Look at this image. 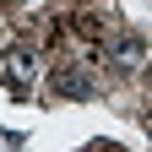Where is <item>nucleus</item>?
Returning <instances> with one entry per match:
<instances>
[{"instance_id": "f257e3e1", "label": "nucleus", "mask_w": 152, "mask_h": 152, "mask_svg": "<svg viewBox=\"0 0 152 152\" xmlns=\"http://www.w3.org/2000/svg\"><path fill=\"white\" fill-rule=\"evenodd\" d=\"M49 92H54V98H92V76L82 65H60L49 76Z\"/></svg>"}, {"instance_id": "f03ea898", "label": "nucleus", "mask_w": 152, "mask_h": 152, "mask_svg": "<svg viewBox=\"0 0 152 152\" xmlns=\"http://www.w3.org/2000/svg\"><path fill=\"white\" fill-rule=\"evenodd\" d=\"M6 71H11V87H16V92H27L33 71H38V49H33V44H16V49L6 54Z\"/></svg>"}, {"instance_id": "7ed1b4c3", "label": "nucleus", "mask_w": 152, "mask_h": 152, "mask_svg": "<svg viewBox=\"0 0 152 152\" xmlns=\"http://www.w3.org/2000/svg\"><path fill=\"white\" fill-rule=\"evenodd\" d=\"M141 54H147V44H141L136 33H120V38L109 44V60L120 65V71H136V65H141Z\"/></svg>"}]
</instances>
